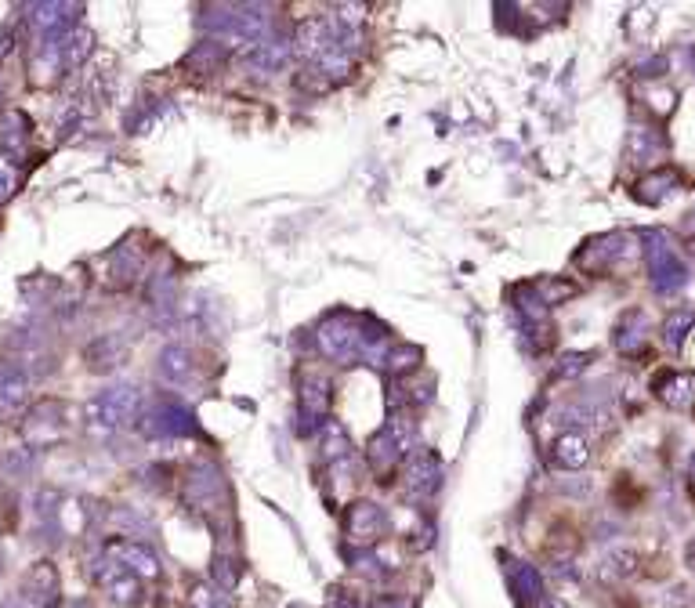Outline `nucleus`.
<instances>
[{"instance_id": "obj_43", "label": "nucleus", "mask_w": 695, "mask_h": 608, "mask_svg": "<svg viewBox=\"0 0 695 608\" xmlns=\"http://www.w3.org/2000/svg\"><path fill=\"white\" fill-rule=\"evenodd\" d=\"M73 608H87V605H84V601H77V605H73Z\"/></svg>"}, {"instance_id": "obj_13", "label": "nucleus", "mask_w": 695, "mask_h": 608, "mask_svg": "<svg viewBox=\"0 0 695 608\" xmlns=\"http://www.w3.org/2000/svg\"><path fill=\"white\" fill-rule=\"evenodd\" d=\"M504 572H507V583H511V594L522 608H536L543 605V576L536 565L529 561H518V558H507L504 561Z\"/></svg>"}, {"instance_id": "obj_9", "label": "nucleus", "mask_w": 695, "mask_h": 608, "mask_svg": "<svg viewBox=\"0 0 695 608\" xmlns=\"http://www.w3.org/2000/svg\"><path fill=\"white\" fill-rule=\"evenodd\" d=\"M402 485H406V493L413 500H428V496L438 493V485H442V460H438L431 449H413L406 456V464H402Z\"/></svg>"}, {"instance_id": "obj_12", "label": "nucleus", "mask_w": 695, "mask_h": 608, "mask_svg": "<svg viewBox=\"0 0 695 608\" xmlns=\"http://www.w3.org/2000/svg\"><path fill=\"white\" fill-rule=\"evenodd\" d=\"M330 420V384L323 377L301 380V431L312 435Z\"/></svg>"}, {"instance_id": "obj_14", "label": "nucleus", "mask_w": 695, "mask_h": 608, "mask_svg": "<svg viewBox=\"0 0 695 608\" xmlns=\"http://www.w3.org/2000/svg\"><path fill=\"white\" fill-rule=\"evenodd\" d=\"M95 580H98V587H105V594L113 601H120V605H131L134 598H138V576H131V572L120 565L116 558H98L95 561Z\"/></svg>"}, {"instance_id": "obj_6", "label": "nucleus", "mask_w": 695, "mask_h": 608, "mask_svg": "<svg viewBox=\"0 0 695 608\" xmlns=\"http://www.w3.org/2000/svg\"><path fill=\"white\" fill-rule=\"evenodd\" d=\"M344 540L362 547V551H370L381 543V536L388 532V514H384L381 504H373V500H355L348 511H344Z\"/></svg>"}, {"instance_id": "obj_15", "label": "nucleus", "mask_w": 695, "mask_h": 608, "mask_svg": "<svg viewBox=\"0 0 695 608\" xmlns=\"http://www.w3.org/2000/svg\"><path fill=\"white\" fill-rule=\"evenodd\" d=\"M58 569L51 561H37L22 580V594L33 608H55L58 605Z\"/></svg>"}, {"instance_id": "obj_19", "label": "nucleus", "mask_w": 695, "mask_h": 608, "mask_svg": "<svg viewBox=\"0 0 695 608\" xmlns=\"http://www.w3.org/2000/svg\"><path fill=\"white\" fill-rule=\"evenodd\" d=\"M612 341L623 355H641L648 344V315L645 312H627L623 319L616 323V333H612Z\"/></svg>"}, {"instance_id": "obj_33", "label": "nucleus", "mask_w": 695, "mask_h": 608, "mask_svg": "<svg viewBox=\"0 0 695 608\" xmlns=\"http://www.w3.org/2000/svg\"><path fill=\"white\" fill-rule=\"evenodd\" d=\"M536 290L543 294V301L551 304H558V301H569V297H576L580 294V286L576 283H565V279H536Z\"/></svg>"}, {"instance_id": "obj_24", "label": "nucleus", "mask_w": 695, "mask_h": 608, "mask_svg": "<svg viewBox=\"0 0 695 608\" xmlns=\"http://www.w3.org/2000/svg\"><path fill=\"white\" fill-rule=\"evenodd\" d=\"M290 58H294V40H290V44H286V40H265V44H258V48L247 51L250 66L265 69V73H272V69H283Z\"/></svg>"}, {"instance_id": "obj_16", "label": "nucleus", "mask_w": 695, "mask_h": 608, "mask_svg": "<svg viewBox=\"0 0 695 608\" xmlns=\"http://www.w3.org/2000/svg\"><path fill=\"white\" fill-rule=\"evenodd\" d=\"M663 152H667V138H663V131H652V127H630L627 145H623L627 163L645 167V163H656Z\"/></svg>"}, {"instance_id": "obj_7", "label": "nucleus", "mask_w": 695, "mask_h": 608, "mask_svg": "<svg viewBox=\"0 0 695 608\" xmlns=\"http://www.w3.org/2000/svg\"><path fill=\"white\" fill-rule=\"evenodd\" d=\"M142 431L149 438H185V435H196L200 428H196V417H192L189 406L163 399L142 413Z\"/></svg>"}, {"instance_id": "obj_28", "label": "nucleus", "mask_w": 695, "mask_h": 608, "mask_svg": "<svg viewBox=\"0 0 695 608\" xmlns=\"http://www.w3.org/2000/svg\"><path fill=\"white\" fill-rule=\"evenodd\" d=\"M91 44H95V37H91L87 29H73L69 37L58 40L55 48H58V55H62V66H66V69L80 66V62L91 55Z\"/></svg>"}, {"instance_id": "obj_32", "label": "nucleus", "mask_w": 695, "mask_h": 608, "mask_svg": "<svg viewBox=\"0 0 695 608\" xmlns=\"http://www.w3.org/2000/svg\"><path fill=\"white\" fill-rule=\"evenodd\" d=\"M19 185H22V167L4 152L0 156V203H8L19 192Z\"/></svg>"}, {"instance_id": "obj_34", "label": "nucleus", "mask_w": 695, "mask_h": 608, "mask_svg": "<svg viewBox=\"0 0 695 608\" xmlns=\"http://www.w3.org/2000/svg\"><path fill=\"white\" fill-rule=\"evenodd\" d=\"M210 576L221 590H236L239 583V565L236 558H225V554H214V565H210Z\"/></svg>"}, {"instance_id": "obj_40", "label": "nucleus", "mask_w": 695, "mask_h": 608, "mask_svg": "<svg viewBox=\"0 0 695 608\" xmlns=\"http://www.w3.org/2000/svg\"><path fill=\"white\" fill-rule=\"evenodd\" d=\"M377 608H402V605H395V601H391V598H384V601H381V605H377Z\"/></svg>"}, {"instance_id": "obj_17", "label": "nucleus", "mask_w": 695, "mask_h": 608, "mask_svg": "<svg viewBox=\"0 0 695 608\" xmlns=\"http://www.w3.org/2000/svg\"><path fill=\"white\" fill-rule=\"evenodd\" d=\"M652 391H656V399L667 402L670 409H685V406H692V399H695V377L692 373L667 370L656 377Z\"/></svg>"}, {"instance_id": "obj_29", "label": "nucleus", "mask_w": 695, "mask_h": 608, "mask_svg": "<svg viewBox=\"0 0 695 608\" xmlns=\"http://www.w3.org/2000/svg\"><path fill=\"white\" fill-rule=\"evenodd\" d=\"M695 330V312L692 308H674V312L667 315V323H663V341H667V348H681V344L688 341V333Z\"/></svg>"}, {"instance_id": "obj_38", "label": "nucleus", "mask_w": 695, "mask_h": 608, "mask_svg": "<svg viewBox=\"0 0 695 608\" xmlns=\"http://www.w3.org/2000/svg\"><path fill=\"white\" fill-rule=\"evenodd\" d=\"M11 51V29H4V33H0V58L8 55Z\"/></svg>"}, {"instance_id": "obj_31", "label": "nucleus", "mask_w": 695, "mask_h": 608, "mask_svg": "<svg viewBox=\"0 0 695 608\" xmlns=\"http://www.w3.org/2000/svg\"><path fill=\"white\" fill-rule=\"evenodd\" d=\"M29 138V120L22 113H4L0 116V145L8 152H19Z\"/></svg>"}, {"instance_id": "obj_2", "label": "nucleus", "mask_w": 695, "mask_h": 608, "mask_svg": "<svg viewBox=\"0 0 695 608\" xmlns=\"http://www.w3.org/2000/svg\"><path fill=\"white\" fill-rule=\"evenodd\" d=\"M413 438H417V424H413L410 413H391L388 424L381 431H373L370 442H366V464L370 471L377 475V482H388L395 475V467L406 464V456H410Z\"/></svg>"}, {"instance_id": "obj_10", "label": "nucleus", "mask_w": 695, "mask_h": 608, "mask_svg": "<svg viewBox=\"0 0 695 608\" xmlns=\"http://www.w3.org/2000/svg\"><path fill=\"white\" fill-rule=\"evenodd\" d=\"M80 11H84L80 4H33V8H29V22L37 26V33L48 40V44H58L62 37L73 33Z\"/></svg>"}, {"instance_id": "obj_5", "label": "nucleus", "mask_w": 695, "mask_h": 608, "mask_svg": "<svg viewBox=\"0 0 695 608\" xmlns=\"http://www.w3.org/2000/svg\"><path fill=\"white\" fill-rule=\"evenodd\" d=\"M645 257H648V279L656 294H677L688 283V265L674 250L663 232H648L645 236Z\"/></svg>"}, {"instance_id": "obj_26", "label": "nucleus", "mask_w": 695, "mask_h": 608, "mask_svg": "<svg viewBox=\"0 0 695 608\" xmlns=\"http://www.w3.org/2000/svg\"><path fill=\"white\" fill-rule=\"evenodd\" d=\"M319 446H323V456L326 460H344V456H352V438L344 431V424L337 420H326L323 428H319Z\"/></svg>"}, {"instance_id": "obj_8", "label": "nucleus", "mask_w": 695, "mask_h": 608, "mask_svg": "<svg viewBox=\"0 0 695 608\" xmlns=\"http://www.w3.org/2000/svg\"><path fill=\"white\" fill-rule=\"evenodd\" d=\"M634 254V236L630 232H605L598 239H587L583 250L576 254V265L583 272H609L616 261Z\"/></svg>"}, {"instance_id": "obj_36", "label": "nucleus", "mask_w": 695, "mask_h": 608, "mask_svg": "<svg viewBox=\"0 0 695 608\" xmlns=\"http://www.w3.org/2000/svg\"><path fill=\"white\" fill-rule=\"evenodd\" d=\"M326 608H359V601L348 594V590H330V598H326Z\"/></svg>"}, {"instance_id": "obj_42", "label": "nucleus", "mask_w": 695, "mask_h": 608, "mask_svg": "<svg viewBox=\"0 0 695 608\" xmlns=\"http://www.w3.org/2000/svg\"><path fill=\"white\" fill-rule=\"evenodd\" d=\"M692 489H695V460H692Z\"/></svg>"}, {"instance_id": "obj_27", "label": "nucleus", "mask_w": 695, "mask_h": 608, "mask_svg": "<svg viewBox=\"0 0 695 608\" xmlns=\"http://www.w3.org/2000/svg\"><path fill=\"white\" fill-rule=\"evenodd\" d=\"M225 55H229V48H225V44H218V40H203L200 48L189 51L185 66L196 69V73H218V69L225 66Z\"/></svg>"}, {"instance_id": "obj_30", "label": "nucleus", "mask_w": 695, "mask_h": 608, "mask_svg": "<svg viewBox=\"0 0 695 608\" xmlns=\"http://www.w3.org/2000/svg\"><path fill=\"white\" fill-rule=\"evenodd\" d=\"M420 359H424V352H420L417 344H391L388 359H384V370H388L391 377H406V373L417 370Z\"/></svg>"}, {"instance_id": "obj_22", "label": "nucleus", "mask_w": 695, "mask_h": 608, "mask_svg": "<svg viewBox=\"0 0 695 608\" xmlns=\"http://www.w3.org/2000/svg\"><path fill=\"white\" fill-rule=\"evenodd\" d=\"M677 185H681V174H677L674 167H659V171H652L648 178H641L638 185H634V200L656 207V203L667 200Z\"/></svg>"}, {"instance_id": "obj_4", "label": "nucleus", "mask_w": 695, "mask_h": 608, "mask_svg": "<svg viewBox=\"0 0 695 608\" xmlns=\"http://www.w3.org/2000/svg\"><path fill=\"white\" fill-rule=\"evenodd\" d=\"M362 333H366V319L352 312H334L326 315L319 330H315V344L326 359H334L337 366H352L362 359Z\"/></svg>"}, {"instance_id": "obj_37", "label": "nucleus", "mask_w": 695, "mask_h": 608, "mask_svg": "<svg viewBox=\"0 0 695 608\" xmlns=\"http://www.w3.org/2000/svg\"><path fill=\"white\" fill-rule=\"evenodd\" d=\"M19 366H15V362H8V359H0V388H8L11 380L19 377Z\"/></svg>"}, {"instance_id": "obj_25", "label": "nucleus", "mask_w": 695, "mask_h": 608, "mask_svg": "<svg viewBox=\"0 0 695 608\" xmlns=\"http://www.w3.org/2000/svg\"><path fill=\"white\" fill-rule=\"evenodd\" d=\"M634 572H638V554L623 551V547L609 551L605 558H601V565H598V576L605 583H623V580H630Z\"/></svg>"}, {"instance_id": "obj_41", "label": "nucleus", "mask_w": 695, "mask_h": 608, "mask_svg": "<svg viewBox=\"0 0 695 608\" xmlns=\"http://www.w3.org/2000/svg\"><path fill=\"white\" fill-rule=\"evenodd\" d=\"M4 608H22V601H8V605H4Z\"/></svg>"}, {"instance_id": "obj_18", "label": "nucleus", "mask_w": 695, "mask_h": 608, "mask_svg": "<svg viewBox=\"0 0 695 608\" xmlns=\"http://www.w3.org/2000/svg\"><path fill=\"white\" fill-rule=\"evenodd\" d=\"M58 417H62V406H58V402H44V406L33 409L26 420L29 442H33V446H48V442L62 438V420Z\"/></svg>"}, {"instance_id": "obj_1", "label": "nucleus", "mask_w": 695, "mask_h": 608, "mask_svg": "<svg viewBox=\"0 0 695 608\" xmlns=\"http://www.w3.org/2000/svg\"><path fill=\"white\" fill-rule=\"evenodd\" d=\"M207 15L200 26L225 48H258L268 37V8L265 4H218L203 8Z\"/></svg>"}, {"instance_id": "obj_21", "label": "nucleus", "mask_w": 695, "mask_h": 608, "mask_svg": "<svg viewBox=\"0 0 695 608\" xmlns=\"http://www.w3.org/2000/svg\"><path fill=\"white\" fill-rule=\"evenodd\" d=\"M221 489H225V482H221V471L214 464L196 467L189 475V482H185V493H189V500L196 507H218Z\"/></svg>"}, {"instance_id": "obj_11", "label": "nucleus", "mask_w": 695, "mask_h": 608, "mask_svg": "<svg viewBox=\"0 0 695 608\" xmlns=\"http://www.w3.org/2000/svg\"><path fill=\"white\" fill-rule=\"evenodd\" d=\"M109 558H116L120 565H124L131 576H138V580H160V558H156L153 547H145V543H134V540H116L109 543Z\"/></svg>"}, {"instance_id": "obj_35", "label": "nucleus", "mask_w": 695, "mask_h": 608, "mask_svg": "<svg viewBox=\"0 0 695 608\" xmlns=\"http://www.w3.org/2000/svg\"><path fill=\"white\" fill-rule=\"evenodd\" d=\"M594 352H565L554 366V380H565V377H580L587 366H591Z\"/></svg>"}, {"instance_id": "obj_3", "label": "nucleus", "mask_w": 695, "mask_h": 608, "mask_svg": "<svg viewBox=\"0 0 695 608\" xmlns=\"http://www.w3.org/2000/svg\"><path fill=\"white\" fill-rule=\"evenodd\" d=\"M84 417L91 431L113 435V431L127 428V424H134V420L142 417V391L134 388V384H113V388L98 391L95 399L87 402Z\"/></svg>"}, {"instance_id": "obj_23", "label": "nucleus", "mask_w": 695, "mask_h": 608, "mask_svg": "<svg viewBox=\"0 0 695 608\" xmlns=\"http://www.w3.org/2000/svg\"><path fill=\"white\" fill-rule=\"evenodd\" d=\"M156 370L167 384H185L192 377V355L189 348H181V344H167L156 359Z\"/></svg>"}, {"instance_id": "obj_20", "label": "nucleus", "mask_w": 695, "mask_h": 608, "mask_svg": "<svg viewBox=\"0 0 695 608\" xmlns=\"http://www.w3.org/2000/svg\"><path fill=\"white\" fill-rule=\"evenodd\" d=\"M551 456H554V464L565 467V471H580V467L591 464V442H587L580 431H565V435L554 438Z\"/></svg>"}, {"instance_id": "obj_39", "label": "nucleus", "mask_w": 695, "mask_h": 608, "mask_svg": "<svg viewBox=\"0 0 695 608\" xmlns=\"http://www.w3.org/2000/svg\"><path fill=\"white\" fill-rule=\"evenodd\" d=\"M540 608H569V605H565V601H558V598H547Z\"/></svg>"}]
</instances>
